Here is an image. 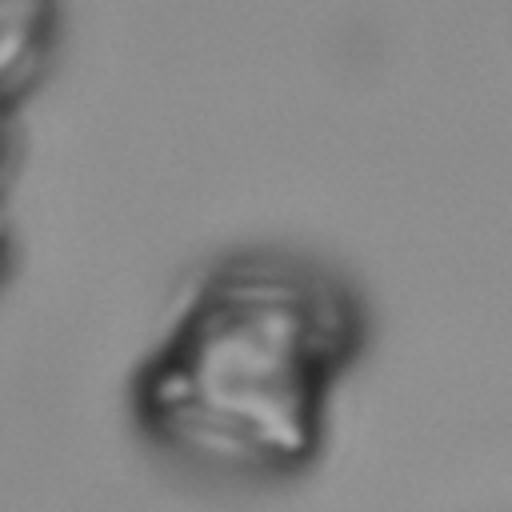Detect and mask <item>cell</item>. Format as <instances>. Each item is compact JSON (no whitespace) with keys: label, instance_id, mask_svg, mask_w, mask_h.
<instances>
[{"label":"cell","instance_id":"cell-1","mask_svg":"<svg viewBox=\"0 0 512 512\" xmlns=\"http://www.w3.org/2000/svg\"><path fill=\"white\" fill-rule=\"evenodd\" d=\"M372 340V304L340 264L288 244L232 248L176 292L136 380L140 416L212 472L300 480L324 460Z\"/></svg>","mask_w":512,"mask_h":512},{"label":"cell","instance_id":"cell-2","mask_svg":"<svg viewBox=\"0 0 512 512\" xmlns=\"http://www.w3.org/2000/svg\"><path fill=\"white\" fill-rule=\"evenodd\" d=\"M32 28H36V12L28 16L20 0H0V72H8L12 60L24 52Z\"/></svg>","mask_w":512,"mask_h":512}]
</instances>
